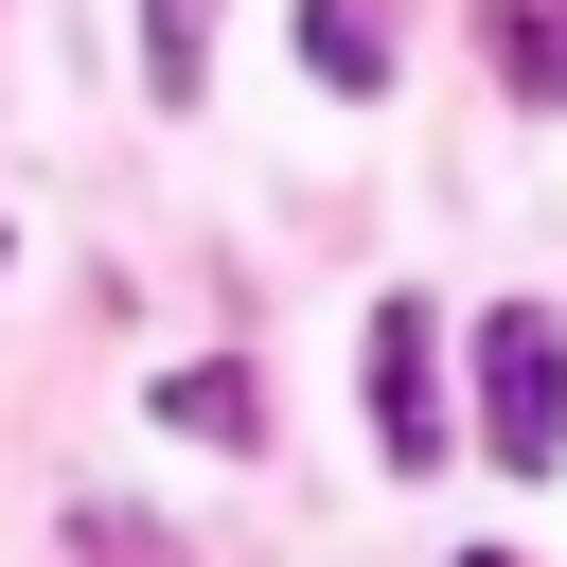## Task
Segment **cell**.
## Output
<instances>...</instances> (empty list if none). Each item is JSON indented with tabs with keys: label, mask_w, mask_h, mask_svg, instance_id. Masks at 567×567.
Masks as SVG:
<instances>
[{
	"label": "cell",
	"mask_w": 567,
	"mask_h": 567,
	"mask_svg": "<svg viewBox=\"0 0 567 567\" xmlns=\"http://www.w3.org/2000/svg\"><path fill=\"white\" fill-rule=\"evenodd\" d=\"M478 443H496V478H549L567 461V337H549V301H496L478 319Z\"/></svg>",
	"instance_id": "1"
},
{
	"label": "cell",
	"mask_w": 567,
	"mask_h": 567,
	"mask_svg": "<svg viewBox=\"0 0 567 567\" xmlns=\"http://www.w3.org/2000/svg\"><path fill=\"white\" fill-rule=\"evenodd\" d=\"M372 443L425 478V461H461L443 443V390H425V301H372Z\"/></svg>",
	"instance_id": "2"
},
{
	"label": "cell",
	"mask_w": 567,
	"mask_h": 567,
	"mask_svg": "<svg viewBox=\"0 0 567 567\" xmlns=\"http://www.w3.org/2000/svg\"><path fill=\"white\" fill-rule=\"evenodd\" d=\"M478 53H496V89H514V106H567V0H496V18H478Z\"/></svg>",
	"instance_id": "3"
},
{
	"label": "cell",
	"mask_w": 567,
	"mask_h": 567,
	"mask_svg": "<svg viewBox=\"0 0 567 567\" xmlns=\"http://www.w3.org/2000/svg\"><path fill=\"white\" fill-rule=\"evenodd\" d=\"M301 71L319 89H390V0H301Z\"/></svg>",
	"instance_id": "4"
},
{
	"label": "cell",
	"mask_w": 567,
	"mask_h": 567,
	"mask_svg": "<svg viewBox=\"0 0 567 567\" xmlns=\"http://www.w3.org/2000/svg\"><path fill=\"white\" fill-rule=\"evenodd\" d=\"M159 425H177V443H266V390L213 354V372H159Z\"/></svg>",
	"instance_id": "5"
},
{
	"label": "cell",
	"mask_w": 567,
	"mask_h": 567,
	"mask_svg": "<svg viewBox=\"0 0 567 567\" xmlns=\"http://www.w3.org/2000/svg\"><path fill=\"white\" fill-rule=\"evenodd\" d=\"M213 18H230V0H142V89H159V106L213 89Z\"/></svg>",
	"instance_id": "6"
},
{
	"label": "cell",
	"mask_w": 567,
	"mask_h": 567,
	"mask_svg": "<svg viewBox=\"0 0 567 567\" xmlns=\"http://www.w3.org/2000/svg\"><path fill=\"white\" fill-rule=\"evenodd\" d=\"M461 567H514V549H461Z\"/></svg>",
	"instance_id": "7"
}]
</instances>
